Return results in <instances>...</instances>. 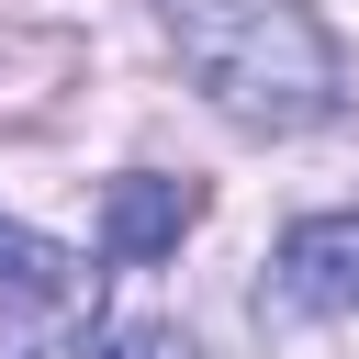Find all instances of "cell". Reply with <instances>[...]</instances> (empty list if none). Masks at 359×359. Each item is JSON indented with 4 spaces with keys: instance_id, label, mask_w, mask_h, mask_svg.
I'll return each instance as SVG.
<instances>
[{
    "instance_id": "obj_3",
    "label": "cell",
    "mask_w": 359,
    "mask_h": 359,
    "mask_svg": "<svg viewBox=\"0 0 359 359\" xmlns=\"http://www.w3.org/2000/svg\"><path fill=\"white\" fill-rule=\"evenodd\" d=\"M191 224H202V180L135 168V180H112V202H101V247H112V258H168Z\"/></svg>"
},
{
    "instance_id": "obj_4",
    "label": "cell",
    "mask_w": 359,
    "mask_h": 359,
    "mask_svg": "<svg viewBox=\"0 0 359 359\" xmlns=\"http://www.w3.org/2000/svg\"><path fill=\"white\" fill-rule=\"evenodd\" d=\"M0 280L34 292V303H67V292H79V258L45 247V236H22V224H0Z\"/></svg>"
},
{
    "instance_id": "obj_2",
    "label": "cell",
    "mask_w": 359,
    "mask_h": 359,
    "mask_svg": "<svg viewBox=\"0 0 359 359\" xmlns=\"http://www.w3.org/2000/svg\"><path fill=\"white\" fill-rule=\"evenodd\" d=\"M269 292L292 314H359V213H303L269 258Z\"/></svg>"
},
{
    "instance_id": "obj_5",
    "label": "cell",
    "mask_w": 359,
    "mask_h": 359,
    "mask_svg": "<svg viewBox=\"0 0 359 359\" xmlns=\"http://www.w3.org/2000/svg\"><path fill=\"white\" fill-rule=\"evenodd\" d=\"M90 359H202V348H191L168 314H112V325L90 337Z\"/></svg>"
},
{
    "instance_id": "obj_1",
    "label": "cell",
    "mask_w": 359,
    "mask_h": 359,
    "mask_svg": "<svg viewBox=\"0 0 359 359\" xmlns=\"http://www.w3.org/2000/svg\"><path fill=\"white\" fill-rule=\"evenodd\" d=\"M180 67L213 90V112L258 123V135H292V123H325L337 112V45L303 0H157Z\"/></svg>"
}]
</instances>
